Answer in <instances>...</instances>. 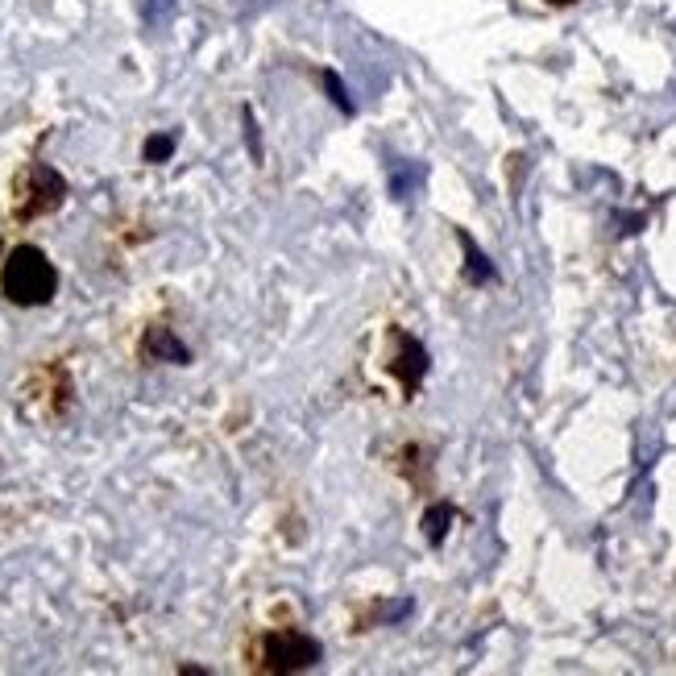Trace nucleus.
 Returning a JSON list of instances; mask_svg holds the SVG:
<instances>
[{"label": "nucleus", "mask_w": 676, "mask_h": 676, "mask_svg": "<svg viewBox=\"0 0 676 676\" xmlns=\"http://www.w3.org/2000/svg\"><path fill=\"white\" fill-rule=\"evenodd\" d=\"M0 295L17 307H46L59 295V270L38 245L21 241L0 262Z\"/></svg>", "instance_id": "1"}, {"label": "nucleus", "mask_w": 676, "mask_h": 676, "mask_svg": "<svg viewBox=\"0 0 676 676\" xmlns=\"http://www.w3.org/2000/svg\"><path fill=\"white\" fill-rule=\"evenodd\" d=\"M324 660L320 639H312L299 627H266L245 647V664L253 672H303Z\"/></svg>", "instance_id": "2"}, {"label": "nucleus", "mask_w": 676, "mask_h": 676, "mask_svg": "<svg viewBox=\"0 0 676 676\" xmlns=\"http://www.w3.org/2000/svg\"><path fill=\"white\" fill-rule=\"evenodd\" d=\"M63 200H67V179L46 162H25L9 191V216L17 224H34L50 212H59Z\"/></svg>", "instance_id": "3"}, {"label": "nucleus", "mask_w": 676, "mask_h": 676, "mask_svg": "<svg viewBox=\"0 0 676 676\" xmlns=\"http://www.w3.org/2000/svg\"><path fill=\"white\" fill-rule=\"evenodd\" d=\"M25 399L38 403L46 419H63L71 411V374H67V365L63 361H46V365H34L30 374H25Z\"/></svg>", "instance_id": "4"}, {"label": "nucleus", "mask_w": 676, "mask_h": 676, "mask_svg": "<svg viewBox=\"0 0 676 676\" xmlns=\"http://www.w3.org/2000/svg\"><path fill=\"white\" fill-rule=\"evenodd\" d=\"M386 374L403 386V399H411V394L419 390V382H424V374H428V349L419 345L411 332H403V328H390Z\"/></svg>", "instance_id": "5"}, {"label": "nucleus", "mask_w": 676, "mask_h": 676, "mask_svg": "<svg viewBox=\"0 0 676 676\" xmlns=\"http://www.w3.org/2000/svg\"><path fill=\"white\" fill-rule=\"evenodd\" d=\"M142 357L146 361H171V365H187L191 361V349L175 336V328L166 324H150L146 336H142Z\"/></svg>", "instance_id": "6"}, {"label": "nucleus", "mask_w": 676, "mask_h": 676, "mask_svg": "<svg viewBox=\"0 0 676 676\" xmlns=\"http://www.w3.org/2000/svg\"><path fill=\"white\" fill-rule=\"evenodd\" d=\"M457 511H453V502H436L428 506V515H424V535H428V544H444V535L448 527H453Z\"/></svg>", "instance_id": "7"}, {"label": "nucleus", "mask_w": 676, "mask_h": 676, "mask_svg": "<svg viewBox=\"0 0 676 676\" xmlns=\"http://www.w3.org/2000/svg\"><path fill=\"white\" fill-rule=\"evenodd\" d=\"M461 245H465V258H469V278H473V283H486V278H494V266H490V258H482V249L473 245V237H465V233H461Z\"/></svg>", "instance_id": "8"}, {"label": "nucleus", "mask_w": 676, "mask_h": 676, "mask_svg": "<svg viewBox=\"0 0 676 676\" xmlns=\"http://www.w3.org/2000/svg\"><path fill=\"white\" fill-rule=\"evenodd\" d=\"M171 150H175L171 137H150V142H146V162H162V158H171Z\"/></svg>", "instance_id": "9"}, {"label": "nucleus", "mask_w": 676, "mask_h": 676, "mask_svg": "<svg viewBox=\"0 0 676 676\" xmlns=\"http://www.w3.org/2000/svg\"><path fill=\"white\" fill-rule=\"evenodd\" d=\"M548 5H573V0H548Z\"/></svg>", "instance_id": "10"}]
</instances>
